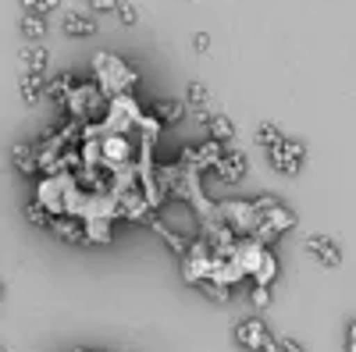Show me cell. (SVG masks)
Wrapping results in <instances>:
<instances>
[{
	"label": "cell",
	"instance_id": "obj_21",
	"mask_svg": "<svg viewBox=\"0 0 356 352\" xmlns=\"http://www.w3.org/2000/svg\"><path fill=\"white\" fill-rule=\"evenodd\" d=\"M275 278H278V256H275V253H264V263L257 267L253 281H257V285H271Z\"/></svg>",
	"mask_w": 356,
	"mask_h": 352
},
{
	"label": "cell",
	"instance_id": "obj_8",
	"mask_svg": "<svg viewBox=\"0 0 356 352\" xmlns=\"http://www.w3.org/2000/svg\"><path fill=\"white\" fill-rule=\"evenodd\" d=\"M310 256H317L324 267H339L342 263V249L335 246V239H328V235H310V239L303 242Z\"/></svg>",
	"mask_w": 356,
	"mask_h": 352
},
{
	"label": "cell",
	"instance_id": "obj_10",
	"mask_svg": "<svg viewBox=\"0 0 356 352\" xmlns=\"http://www.w3.org/2000/svg\"><path fill=\"white\" fill-rule=\"evenodd\" d=\"M50 231L57 235V239H65V242H89V231H86V221L82 217H54Z\"/></svg>",
	"mask_w": 356,
	"mask_h": 352
},
{
	"label": "cell",
	"instance_id": "obj_34",
	"mask_svg": "<svg viewBox=\"0 0 356 352\" xmlns=\"http://www.w3.org/2000/svg\"><path fill=\"white\" fill-rule=\"evenodd\" d=\"M100 352H114V349H100Z\"/></svg>",
	"mask_w": 356,
	"mask_h": 352
},
{
	"label": "cell",
	"instance_id": "obj_20",
	"mask_svg": "<svg viewBox=\"0 0 356 352\" xmlns=\"http://www.w3.org/2000/svg\"><path fill=\"white\" fill-rule=\"evenodd\" d=\"M22 36H29V40H43V36H47V22H43V15L25 11V18H22Z\"/></svg>",
	"mask_w": 356,
	"mask_h": 352
},
{
	"label": "cell",
	"instance_id": "obj_2",
	"mask_svg": "<svg viewBox=\"0 0 356 352\" xmlns=\"http://www.w3.org/2000/svg\"><path fill=\"white\" fill-rule=\"evenodd\" d=\"M107 103H111V97L100 90V82H75L65 110L72 117H79L82 125H89V121H97L100 114H107Z\"/></svg>",
	"mask_w": 356,
	"mask_h": 352
},
{
	"label": "cell",
	"instance_id": "obj_6",
	"mask_svg": "<svg viewBox=\"0 0 356 352\" xmlns=\"http://www.w3.org/2000/svg\"><path fill=\"white\" fill-rule=\"evenodd\" d=\"M271 164H275V171H282V174H300V167H303V142H296V139H285V142H278V146H271Z\"/></svg>",
	"mask_w": 356,
	"mask_h": 352
},
{
	"label": "cell",
	"instance_id": "obj_27",
	"mask_svg": "<svg viewBox=\"0 0 356 352\" xmlns=\"http://www.w3.org/2000/svg\"><path fill=\"white\" fill-rule=\"evenodd\" d=\"M118 18H122V25H136L139 22V8L129 4V0H122V4H118Z\"/></svg>",
	"mask_w": 356,
	"mask_h": 352
},
{
	"label": "cell",
	"instance_id": "obj_4",
	"mask_svg": "<svg viewBox=\"0 0 356 352\" xmlns=\"http://www.w3.org/2000/svg\"><path fill=\"white\" fill-rule=\"evenodd\" d=\"M218 217L235 228V235L239 239H246V235L257 231L260 224V210H257V203H243V199H228V203H218Z\"/></svg>",
	"mask_w": 356,
	"mask_h": 352
},
{
	"label": "cell",
	"instance_id": "obj_15",
	"mask_svg": "<svg viewBox=\"0 0 356 352\" xmlns=\"http://www.w3.org/2000/svg\"><path fill=\"white\" fill-rule=\"evenodd\" d=\"M146 224H150V228H154V231L161 235V239H164V242H168V246H171V249H175L178 256H186V253H189V239H182V235H175V231H171V228H168V224H164L161 217H150Z\"/></svg>",
	"mask_w": 356,
	"mask_h": 352
},
{
	"label": "cell",
	"instance_id": "obj_23",
	"mask_svg": "<svg viewBox=\"0 0 356 352\" xmlns=\"http://www.w3.org/2000/svg\"><path fill=\"white\" fill-rule=\"evenodd\" d=\"M207 128H211V139H221V142H228V139L235 135V125L228 121L225 114H214L211 121H207Z\"/></svg>",
	"mask_w": 356,
	"mask_h": 352
},
{
	"label": "cell",
	"instance_id": "obj_1",
	"mask_svg": "<svg viewBox=\"0 0 356 352\" xmlns=\"http://www.w3.org/2000/svg\"><path fill=\"white\" fill-rule=\"evenodd\" d=\"M93 75H97L100 90H104L107 97L132 93L136 82H139V72H136L132 65H125L118 53H107V50H100V53L93 57Z\"/></svg>",
	"mask_w": 356,
	"mask_h": 352
},
{
	"label": "cell",
	"instance_id": "obj_28",
	"mask_svg": "<svg viewBox=\"0 0 356 352\" xmlns=\"http://www.w3.org/2000/svg\"><path fill=\"white\" fill-rule=\"evenodd\" d=\"M89 4H93V11H100V15H111V11H118L122 0H89Z\"/></svg>",
	"mask_w": 356,
	"mask_h": 352
},
{
	"label": "cell",
	"instance_id": "obj_32",
	"mask_svg": "<svg viewBox=\"0 0 356 352\" xmlns=\"http://www.w3.org/2000/svg\"><path fill=\"white\" fill-rule=\"evenodd\" d=\"M349 342H356V320H353V324H349Z\"/></svg>",
	"mask_w": 356,
	"mask_h": 352
},
{
	"label": "cell",
	"instance_id": "obj_14",
	"mask_svg": "<svg viewBox=\"0 0 356 352\" xmlns=\"http://www.w3.org/2000/svg\"><path fill=\"white\" fill-rule=\"evenodd\" d=\"M97 33V22L89 18V15H79V11H72V15H65V36H93Z\"/></svg>",
	"mask_w": 356,
	"mask_h": 352
},
{
	"label": "cell",
	"instance_id": "obj_3",
	"mask_svg": "<svg viewBox=\"0 0 356 352\" xmlns=\"http://www.w3.org/2000/svg\"><path fill=\"white\" fill-rule=\"evenodd\" d=\"M143 121V110L136 107L132 93H122V97H111L107 103V114L100 117V125H104V135L107 132H118V135H129L132 128H139Z\"/></svg>",
	"mask_w": 356,
	"mask_h": 352
},
{
	"label": "cell",
	"instance_id": "obj_5",
	"mask_svg": "<svg viewBox=\"0 0 356 352\" xmlns=\"http://www.w3.org/2000/svg\"><path fill=\"white\" fill-rule=\"evenodd\" d=\"M235 342H239L243 349H250V352H282L278 342L271 338V331H267L260 320H243V324H235Z\"/></svg>",
	"mask_w": 356,
	"mask_h": 352
},
{
	"label": "cell",
	"instance_id": "obj_11",
	"mask_svg": "<svg viewBox=\"0 0 356 352\" xmlns=\"http://www.w3.org/2000/svg\"><path fill=\"white\" fill-rule=\"evenodd\" d=\"M47 75L43 72H22V82H18V90H22V100L29 107H36L43 97H47Z\"/></svg>",
	"mask_w": 356,
	"mask_h": 352
},
{
	"label": "cell",
	"instance_id": "obj_7",
	"mask_svg": "<svg viewBox=\"0 0 356 352\" xmlns=\"http://www.w3.org/2000/svg\"><path fill=\"white\" fill-rule=\"evenodd\" d=\"M129 164H136V160H132V142H129V135L107 132V135H104V167H107V171H122V167H129Z\"/></svg>",
	"mask_w": 356,
	"mask_h": 352
},
{
	"label": "cell",
	"instance_id": "obj_25",
	"mask_svg": "<svg viewBox=\"0 0 356 352\" xmlns=\"http://www.w3.org/2000/svg\"><path fill=\"white\" fill-rule=\"evenodd\" d=\"M250 303H253L257 310H267V306H271V285H257V281H253Z\"/></svg>",
	"mask_w": 356,
	"mask_h": 352
},
{
	"label": "cell",
	"instance_id": "obj_17",
	"mask_svg": "<svg viewBox=\"0 0 356 352\" xmlns=\"http://www.w3.org/2000/svg\"><path fill=\"white\" fill-rule=\"evenodd\" d=\"M154 114L161 117L164 125H178L186 117V103H178V100H161L157 107H154Z\"/></svg>",
	"mask_w": 356,
	"mask_h": 352
},
{
	"label": "cell",
	"instance_id": "obj_30",
	"mask_svg": "<svg viewBox=\"0 0 356 352\" xmlns=\"http://www.w3.org/2000/svg\"><path fill=\"white\" fill-rule=\"evenodd\" d=\"M278 349H282V352H303V345L292 342V338H278Z\"/></svg>",
	"mask_w": 356,
	"mask_h": 352
},
{
	"label": "cell",
	"instance_id": "obj_31",
	"mask_svg": "<svg viewBox=\"0 0 356 352\" xmlns=\"http://www.w3.org/2000/svg\"><path fill=\"white\" fill-rule=\"evenodd\" d=\"M196 50H200V53L211 50V36H207V33H196Z\"/></svg>",
	"mask_w": 356,
	"mask_h": 352
},
{
	"label": "cell",
	"instance_id": "obj_12",
	"mask_svg": "<svg viewBox=\"0 0 356 352\" xmlns=\"http://www.w3.org/2000/svg\"><path fill=\"white\" fill-rule=\"evenodd\" d=\"M11 160L22 174H36L40 171V150H36V142H15L11 146Z\"/></svg>",
	"mask_w": 356,
	"mask_h": 352
},
{
	"label": "cell",
	"instance_id": "obj_26",
	"mask_svg": "<svg viewBox=\"0 0 356 352\" xmlns=\"http://www.w3.org/2000/svg\"><path fill=\"white\" fill-rule=\"evenodd\" d=\"M61 0H22V11H33V15H50Z\"/></svg>",
	"mask_w": 356,
	"mask_h": 352
},
{
	"label": "cell",
	"instance_id": "obj_9",
	"mask_svg": "<svg viewBox=\"0 0 356 352\" xmlns=\"http://www.w3.org/2000/svg\"><path fill=\"white\" fill-rule=\"evenodd\" d=\"M214 174L225 182V185H235V182H243V174H246V157L239 153V150H228L221 160H218V167H214Z\"/></svg>",
	"mask_w": 356,
	"mask_h": 352
},
{
	"label": "cell",
	"instance_id": "obj_24",
	"mask_svg": "<svg viewBox=\"0 0 356 352\" xmlns=\"http://www.w3.org/2000/svg\"><path fill=\"white\" fill-rule=\"evenodd\" d=\"M257 142H260V146H267V150H271V146L285 142V135L278 132V125H271V121H264V125L257 128Z\"/></svg>",
	"mask_w": 356,
	"mask_h": 352
},
{
	"label": "cell",
	"instance_id": "obj_33",
	"mask_svg": "<svg viewBox=\"0 0 356 352\" xmlns=\"http://www.w3.org/2000/svg\"><path fill=\"white\" fill-rule=\"evenodd\" d=\"M346 352H356V342H349V345H346Z\"/></svg>",
	"mask_w": 356,
	"mask_h": 352
},
{
	"label": "cell",
	"instance_id": "obj_29",
	"mask_svg": "<svg viewBox=\"0 0 356 352\" xmlns=\"http://www.w3.org/2000/svg\"><path fill=\"white\" fill-rule=\"evenodd\" d=\"M253 203H257V210H260V214H264V210H271V207H278V199H275V196H260V199H253Z\"/></svg>",
	"mask_w": 356,
	"mask_h": 352
},
{
	"label": "cell",
	"instance_id": "obj_22",
	"mask_svg": "<svg viewBox=\"0 0 356 352\" xmlns=\"http://www.w3.org/2000/svg\"><path fill=\"white\" fill-rule=\"evenodd\" d=\"M25 217H29V224H36V228H50V224H54V214L43 207L40 199H33V203L25 207Z\"/></svg>",
	"mask_w": 356,
	"mask_h": 352
},
{
	"label": "cell",
	"instance_id": "obj_13",
	"mask_svg": "<svg viewBox=\"0 0 356 352\" xmlns=\"http://www.w3.org/2000/svg\"><path fill=\"white\" fill-rule=\"evenodd\" d=\"M225 153H228V150H225V142H221V139L203 142V146H200V160H196V167H200V171H214L218 160H221Z\"/></svg>",
	"mask_w": 356,
	"mask_h": 352
},
{
	"label": "cell",
	"instance_id": "obj_19",
	"mask_svg": "<svg viewBox=\"0 0 356 352\" xmlns=\"http://www.w3.org/2000/svg\"><path fill=\"white\" fill-rule=\"evenodd\" d=\"M196 288L207 292V296L218 299V303H228V296H232V285H225V281H218V278H203V281H196Z\"/></svg>",
	"mask_w": 356,
	"mask_h": 352
},
{
	"label": "cell",
	"instance_id": "obj_18",
	"mask_svg": "<svg viewBox=\"0 0 356 352\" xmlns=\"http://www.w3.org/2000/svg\"><path fill=\"white\" fill-rule=\"evenodd\" d=\"M47 50L43 47H29V50H22V72H43L47 75Z\"/></svg>",
	"mask_w": 356,
	"mask_h": 352
},
{
	"label": "cell",
	"instance_id": "obj_16",
	"mask_svg": "<svg viewBox=\"0 0 356 352\" xmlns=\"http://www.w3.org/2000/svg\"><path fill=\"white\" fill-rule=\"evenodd\" d=\"M72 90H75V75H57V78H50V85H47V97H50L54 103H68Z\"/></svg>",
	"mask_w": 356,
	"mask_h": 352
},
{
	"label": "cell",
	"instance_id": "obj_35",
	"mask_svg": "<svg viewBox=\"0 0 356 352\" xmlns=\"http://www.w3.org/2000/svg\"><path fill=\"white\" fill-rule=\"evenodd\" d=\"M75 352H89V349H75Z\"/></svg>",
	"mask_w": 356,
	"mask_h": 352
}]
</instances>
